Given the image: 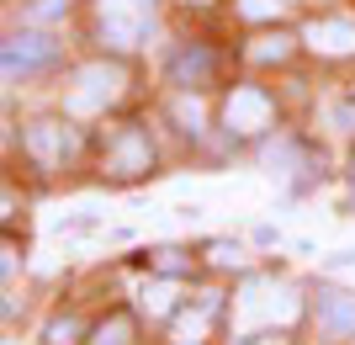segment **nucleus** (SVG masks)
Segmentation results:
<instances>
[{
	"label": "nucleus",
	"instance_id": "1",
	"mask_svg": "<svg viewBox=\"0 0 355 345\" xmlns=\"http://www.w3.org/2000/svg\"><path fill=\"white\" fill-rule=\"evenodd\" d=\"M148 170H154V144H148V133L138 122H128V128H117V133L106 138V176L138 180Z\"/></svg>",
	"mask_w": 355,
	"mask_h": 345
},
{
	"label": "nucleus",
	"instance_id": "2",
	"mask_svg": "<svg viewBox=\"0 0 355 345\" xmlns=\"http://www.w3.org/2000/svg\"><path fill=\"white\" fill-rule=\"evenodd\" d=\"M223 122H228V133L254 138V133H266L270 122H276V101H270L260 85H234V96L223 106Z\"/></svg>",
	"mask_w": 355,
	"mask_h": 345
},
{
	"label": "nucleus",
	"instance_id": "3",
	"mask_svg": "<svg viewBox=\"0 0 355 345\" xmlns=\"http://www.w3.org/2000/svg\"><path fill=\"white\" fill-rule=\"evenodd\" d=\"M148 16H154V0H101V37L112 48H133Z\"/></svg>",
	"mask_w": 355,
	"mask_h": 345
},
{
	"label": "nucleus",
	"instance_id": "4",
	"mask_svg": "<svg viewBox=\"0 0 355 345\" xmlns=\"http://www.w3.org/2000/svg\"><path fill=\"white\" fill-rule=\"evenodd\" d=\"M122 90V69L117 64H85L74 75V90H69V106L74 112H101L106 101H117Z\"/></svg>",
	"mask_w": 355,
	"mask_h": 345
},
{
	"label": "nucleus",
	"instance_id": "5",
	"mask_svg": "<svg viewBox=\"0 0 355 345\" xmlns=\"http://www.w3.org/2000/svg\"><path fill=\"white\" fill-rule=\"evenodd\" d=\"M53 59H59V43L43 37V32H11V37H6V80L48 69Z\"/></svg>",
	"mask_w": 355,
	"mask_h": 345
},
{
	"label": "nucleus",
	"instance_id": "6",
	"mask_svg": "<svg viewBox=\"0 0 355 345\" xmlns=\"http://www.w3.org/2000/svg\"><path fill=\"white\" fill-rule=\"evenodd\" d=\"M313 319L329 340H350L355 335V292H340V287H318L313 292Z\"/></svg>",
	"mask_w": 355,
	"mask_h": 345
},
{
	"label": "nucleus",
	"instance_id": "7",
	"mask_svg": "<svg viewBox=\"0 0 355 345\" xmlns=\"http://www.w3.org/2000/svg\"><path fill=\"white\" fill-rule=\"evenodd\" d=\"M218 308H223L218 292H196L191 308H180V314H175L170 340H175V345H202V340H207V330H212V319H218Z\"/></svg>",
	"mask_w": 355,
	"mask_h": 345
},
{
	"label": "nucleus",
	"instance_id": "8",
	"mask_svg": "<svg viewBox=\"0 0 355 345\" xmlns=\"http://www.w3.org/2000/svg\"><path fill=\"white\" fill-rule=\"evenodd\" d=\"M270 298H282L270 282H250V287H244V298H239V330H250V324H270V319L292 314V303H270Z\"/></svg>",
	"mask_w": 355,
	"mask_h": 345
},
{
	"label": "nucleus",
	"instance_id": "9",
	"mask_svg": "<svg viewBox=\"0 0 355 345\" xmlns=\"http://www.w3.org/2000/svg\"><path fill=\"white\" fill-rule=\"evenodd\" d=\"M27 149L43 160V165H64L74 149V133L64 128V122H32L27 128Z\"/></svg>",
	"mask_w": 355,
	"mask_h": 345
},
{
	"label": "nucleus",
	"instance_id": "10",
	"mask_svg": "<svg viewBox=\"0 0 355 345\" xmlns=\"http://www.w3.org/2000/svg\"><path fill=\"white\" fill-rule=\"evenodd\" d=\"M212 64H218V59H212V48H202V43L180 48L175 59H170V80H175L180 90H202L212 80Z\"/></svg>",
	"mask_w": 355,
	"mask_h": 345
},
{
	"label": "nucleus",
	"instance_id": "11",
	"mask_svg": "<svg viewBox=\"0 0 355 345\" xmlns=\"http://www.w3.org/2000/svg\"><path fill=\"white\" fill-rule=\"evenodd\" d=\"M308 48H318V53H355V27L350 22H313Z\"/></svg>",
	"mask_w": 355,
	"mask_h": 345
},
{
	"label": "nucleus",
	"instance_id": "12",
	"mask_svg": "<svg viewBox=\"0 0 355 345\" xmlns=\"http://www.w3.org/2000/svg\"><path fill=\"white\" fill-rule=\"evenodd\" d=\"M90 345H133V314H112L90 330Z\"/></svg>",
	"mask_w": 355,
	"mask_h": 345
},
{
	"label": "nucleus",
	"instance_id": "13",
	"mask_svg": "<svg viewBox=\"0 0 355 345\" xmlns=\"http://www.w3.org/2000/svg\"><path fill=\"white\" fill-rule=\"evenodd\" d=\"M80 335H85V324H80L74 314H64V319L48 324V345H80Z\"/></svg>",
	"mask_w": 355,
	"mask_h": 345
},
{
	"label": "nucleus",
	"instance_id": "14",
	"mask_svg": "<svg viewBox=\"0 0 355 345\" xmlns=\"http://www.w3.org/2000/svg\"><path fill=\"white\" fill-rule=\"evenodd\" d=\"M254 59H286V53H292V37H282V32H276V37H260V48H250Z\"/></svg>",
	"mask_w": 355,
	"mask_h": 345
},
{
	"label": "nucleus",
	"instance_id": "15",
	"mask_svg": "<svg viewBox=\"0 0 355 345\" xmlns=\"http://www.w3.org/2000/svg\"><path fill=\"white\" fill-rule=\"evenodd\" d=\"M207 260H212V266H239V244L212 239V244H207Z\"/></svg>",
	"mask_w": 355,
	"mask_h": 345
},
{
	"label": "nucleus",
	"instance_id": "16",
	"mask_svg": "<svg viewBox=\"0 0 355 345\" xmlns=\"http://www.w3.org/2000/svg\"><path fill=\"white\" fill-rule=\"evenodd\" d=\"M282 11V0H244V16H270Z\"/></svg>",
	"mask_w": 355,
	"mask_h": 345
},
{
	"label": "nucleus",
	"instance_id": "17",
	"mask_svg": "<svg viewBox=\"0 0 355 345\" xmlns=\"http://www.w3.org/2000/svg\"><path fill=\"white\" fill-rule=\"evenodd\" d=\"M334 122H340L345 133H350V128H355V106H334Z\"/></svg>",
	"mask_w": 355,
	"mask_h": 345
},
{
	"label": "nucleus",
	"instance_id": "18",
	"mask_svg": "<svg viewBox=\"0 0 355 345\" xmlns=\"http://www.w3.org/2000/svg\"><path fill=\"white\" fill-rule=\"evenodd\" d=\"M244 345H276V340H244Z\"/></svg>",
	"mask_w": 355,
	"mask_h": 345
}]
</instances>
